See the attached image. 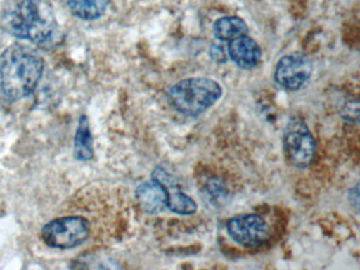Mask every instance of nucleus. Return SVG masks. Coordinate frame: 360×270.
Returning a JSON list of instances; mask_svg holds the SVG:
<instances>
[{"mask_svg": "<svg viewBox=\"0 0 360 270\" xmlns=\"http://www.w3.org/2000/svg\"><path fill=\"white\" fill-rule=\"evenodd\" d=\"M0 25L9 35L41 46L52 44L58 33L53 10L47 0H7Z\"/></svg>", "mask_w": 360, "mask_h": 270, "instance_id": "1", "label": "nucleus"}, {"mask_svg": "<svg viewBox=\"0 0 360 270\" xmlns=\"http://www.w3.org/2000/svg\"><path fill=\"white\" fill-rule=\"evenodd\" d=\"M44 65L43 57L33 49L9 46L0 55V90L11 101L28 96L39 84Z\"/></svg>", "mask_w": 360, "mask_h": 270, "instance_id": "2", "label": "nucleus"}, {"mask_svg": "<svg viewBox=\"0 0 360 270\" xmlns=\"http://www.w3.org/2000/svg\"><path fill=\"white\" fill-rule=\"evenodd\" d=\"M222 94V88L216 80L191 77L174 84L168 91L167 98L179 113L198 116L218 103Z\"/></svg>", "mask_w": 360, "mask_h": 270, "instance_id": "3", "label": "nucleus"}, {"mask_svg": "<svg viewBox=\"0 0 360 270\" xmlns=\"http://www.w3.org/2000/svg\"><path fill=\"white\" fill-rule=\"evenodd\" d=\"M283 149L288 162L297 168H307L315 160L317 143L302 118H290L286 124Z\"/></svg>", "mask_w": 360, "mask_h": 270, "instance_id": "4", "label": "nucleus"}, {"mask_svg": "<svg viewBox=\"0 0 360 270\" xmlns=\"http://www.w3.org/2000/svg\"><path fill=\"white\" fill-rule=\"evenodd\" d=\"M89 232L90 224L85 217H66L44 226L41 238L52 248L69 249L85 242Z\"/></svg>", "mask_w": 360, "mask_h": 270, "instance_id": "5", "label": "nucleus"}, {"mask_svg": "<svg viewBox=\"0 0 360 270\" xmlns=\"http://www.w3.org/2000/svg\"><path fill=\"white\" fill-rule=\"evenodd\" d=\"M313 73L309 57L301 53L285 55L276 65L275 82L288 91H298L305 86Z\"/></svg>", "mask_w": 360, "mask_h": 270, "instance_id": "6", "label": "nucleus"}, {"mask_svg": "<svg viewBox=\"0 0 360 270\" xmlns=\"http://www.w3.org/2000/svg\"><path fill=\"white\" fill-rule=\"evenodd\" d=\"M226 230L236 243L244 247L260 246L269 236V225L257 214L233 217L227 221Z\"/></svg>", "mask_w": 360, "mask_h": 270, "instance_id": "7", "label": "nucleus"}, {"mask_svg": "<svg viewBox=\"0 0 360 270\" xmlns=\"http://www.w3.org/2000/svg\"><path fill=\"white\" fill-rule=\"evenodd\" d=\"M153 179L163 186L167 195V208L180 215H191L197 212V202L181 189L176 177L162 166L153 170Z\"/></svg>", "mask_w": 360, "mask_h": 270, "instance_id": "8", "label": "nucleus"}, {"mask_svg": "<svg viewBox=\"0 0 360 270\" xmlns=\"http://www.w3.org/2000/svg\"><path fill=\"white\" fill-rule=\"evenodd\" d=\"M229 57L241 69H252L260 63V46L250 36L243 35L231 40L227 44Z\"/></svg>", "mask_w": 360, "mask_h": 270, "instance_id": "9", "label": "nucleus"}, {"mask_svg": "<svg viewBox=\"0 0 360 270\" xmlns=\"http://www.w3.org/2000/svg\"><path fill=\"white\" fill-rule=\"evenodd\" d=\"M136 200L147 214H158L167 208V195L161 184L153 179L139 185L136 190Z\"/></svg>", "mask_w": 360, "mask_h": 270, "instance_id": "10", "label": "nucleus"}, {"mask_svg": "<svg viewBox=\"0 0 360 270\" xmlns=\"http://www.w3.org/2000/svg\"><path fill=\"white\" fill-rule=\"evenodd\" d=\"M212 31L214 37L220 41H231L240 36L248 35V27L243 19L227 16L214 21Z\"/></svg>", "mask_w": 360, "mask_h": 270, "instance_id": "11", "label": "nucleus"}, {"mask_svg": "<svg viewBox=\"0 0 360 270\" xmlns=\"http://www.w3.org/2000/svg\"><path fill=\"white\" fill-rule=\"evenodd\" d=\"M75 156L82 162L94 158V139L90 132L89 120L86 115H82L79 120L75 139Z\"/></svg>", "mask_w": 360, "mask_h": 270, "instance_id": "12", "label": "nucleus"}, {"mask_svg": "<svg viewBox=\"0 0 360 270\" xmlns=\"http://www.w3.org/2000/svg\"><path fill=\"white\" fill-rule=\"evenodd\" d=\"M107 0H68L71 13L83 20L98 19L106 12Z\"/></svg>", "mask_w": 360, "mask_h": 270, "instance_id": "13", "label": "nucleus"}, {"mask_svg": "<svg viewBox=\"0 0 360 270\" xmlns=\"http://www.w3.org/2000/svg\"><path fill=\"white\" fill-rule=\"evenodd\" d=\"M210 56L217 63H224L229 58L227 48H224L222 44H212L210 49Z\"/></svg>", "mask_w": 360, "mask_h": 270, "instance_id": "14", "label": "nucleus"}]
</instances>
